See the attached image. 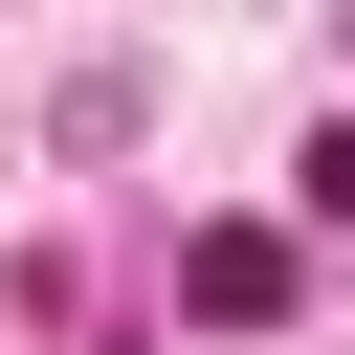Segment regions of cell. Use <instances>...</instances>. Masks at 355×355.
<instances>
[{"instance_id":"1","label":"cell","mask_w":355,"mask_h":355,"mask_svg":"<svg viewBox=\"0 0 355 355\" xmlns=\"http://www.w3.org/2000/svg\"><path fill=\"white\" fill-rule=\"evenodd\" d=\"M44 133H67V155H133V133H155V67H133V44H89V67L44 89Z\"/></svg>"},{"instance_id":"2","label":"cell","mask_w":355,"mask_h":355,"mask_svg":"<svg viewBox=\"0 0 355 355\" xmlns=\"http://www.w3.org/2000/svg\"><path fill=\"white\" fill-rule=\"evenodd\" d=\"M178 288H200L222 333H266V311H288V244H266V222H200V244H178Z\"/></svg>"},{"instance_id":"3","label":"cell","mask_w":355,"mask_h":355,"mask_svg":"<svg viewBox=\"0 0 355 355\" xmlns=\"http://www.w3.org/2000/svg\"><path fill=\"white\" fill-rule=\"evenodd\" d=\"M288 200H311V222H355V111H333V133L288 155Z\"/></svg>"}]
</instances>
